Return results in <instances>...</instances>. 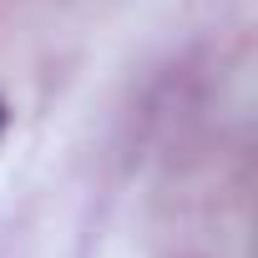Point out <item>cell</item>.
I'll return each instance as SVG.
<instances>
[{
	"label": "cell",
	"mask_w": 258,
	"mask_h": 258,
	"mask_svg": "<svg viewBox=\"0 0 258 258\" xmlns=\"http://www.w3.org/2000/svg\"><path fill=\"white\" fill-rule=\"evenodd\" d=\"M6 126H11V111H6V101H0V137H6Z\"/></svg>",
	"instance_id": "6da1fadb"
}]
</instances>
